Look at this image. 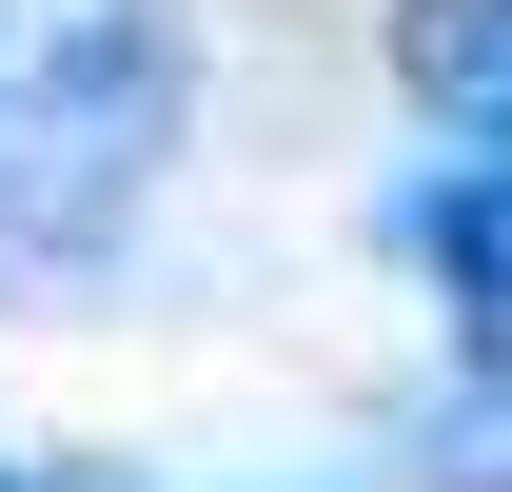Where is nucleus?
<instances>
[{"label": "nucleus", "instance_id": "1", "mask_svg": "<svg viewBox=\"0 0 512 492\" xmlns=\"http://www.w3.org/2000/svg\"><path fill=\"white\" fill-rule=\"evenodd\" d=\"M197 119V20L178 0H0V276L119 256Z\"/></svg>", "mask_w": 512, "mask_h": 492}, {"label": "nucleus", "instance_id": "2", "mask_svg": "<svg viewBox=\"0 0 512 492\" xmlns=\"http://www.w3.org/2000/svg\"><path fill=\"white\" fill-rule=\"evenodd\" d=\"M394 237H414V276L453 296V335H493V355H512V158H453Z\"/></svg>", "mask_w": 512, "mask_h": 492}, {"label": "nucleus", "instance_id": "3", "mask_svg": "<svg viewBox=\"0 0 512 492\" xmlns=\"http://www.w3.org/2000/svg\"><path fill=\"white\" fill-rule=\"evenodd\" d=\"M394 79H414L473 158H512V0H394Z\"/></svg>", "mask_w": 512, "mask_h": 492}, {"label": "nucleus", "instance_id": "4", "mask_svg": "<svg viewBox=\"0 0 512 492\" xmlns=\"http://www.w3.org/2000/svg\"><path fill=\"white\" fill-rule=\"evenodd\" d=\"M0 492H138V473H79V453H0Z\"/></svg>", "mask_w": 512, "mask_h": 492}]
</instances>
